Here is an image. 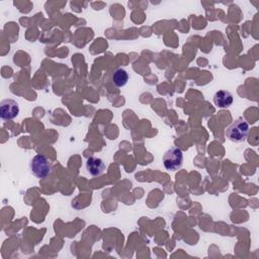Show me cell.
Wrapping results in <instances>:
<instances>
[{
	"instance_id": "cell-1",
	"label": "cell",
	"mask_w": 259,
	"mask_h": 259,
	"mask_svg": "<svg viewBox=\"0 0 259 259\" xmlns=\"http://www.w3.org/2000/svg\"><path fill=\"white\" fill-rule=\"evenodd\" d=\"M248 134H249V124L243 117L237 118L226 130V137L234 143L244 142Z\"/></svg>"
},
{
	"instance_id": "cell-7",
	"label": "cell",
	"mask_w": 259,
	"mask_h": 259,
	"mask_svg": "<svg viewBox=\"0 0 259 259\" xmlns=\"http://www.w3.org/2000/svg\"><path fill=\"white\" fill-rule=\"evenodd\" d=\"M111 81L116 87H123L128 81V74L124 69L118 68L112 73Z\"/></svg>"
},
{
	"instance_id": "cell-2",
	"label": "cell",
	"mask_w": 259,
	"mask_h": 259,
	"mask_svg": "<svg viewBox=\"0 0 259 259\" xmlns=\"http://www.w3.org/2000/svg\"><path fill=\"white\" fill-rule=\"evenodd\" d=\"M31 173L37 178H45L51 174L52 166L48 158L44 155H35L29 163Z\"/></svg>"
},
{
	"instance_id": "cell-3",
	"label": "cell",
	"mask_w": 259,
	"mask_h": 259,
	"mask_svg": "<svg viewBox=\"0 0 259 259\" xmlns=\"http://www.w3.org/2000/svg\"><path fill=\"white\" fill-rule=\"evenodd\" d=\"M163 164L167 170L176 171L183 164V153L177 147H172L167 150L163 156Z\"/></svg>"
},
{
	"instance_id": "cell-4",
	"label": "cell",
	"mask_w": 259,
	"mask_h": 259,
	"mask_svg": "<svg viewBox=\"0 0 259 259\" xmlns=\"http://www.w3.org/2000/svg\"><path fill=\"white\" fill-rule=\"evenodd\" d=\"M19 113L18 103L13 99H3L0 102V116L4 120H10Z\"/></svg>"
},
{
	"instance_id": "cell-6",
	"label": "cell",
	"mask_w": 259,
	"mask_h": 259,
	"mask_svg": "<svg viewBox=\"0 0 259 259\" xmlns=\"http://www.w3.org/2000/svg\"><path fill=\"white\" fill-rule=\"evenodd\" d=\"M234 101L233 94L228 90H219L213 95V102L220 108H227L232 105Z\"/></svg>"
},
{
	"instance_id": "cell-5",
	"label": "cell",
	"mask_w": 259,
	"mask_h": 259,
	"mask_svg": "<svg viewBox=\"0 0 259 259\" xmlns=\"http://www.w3.org/2000/svg\"><path fill=\"white\" fill-rule=\"evenodd\" d=\"M105 169H106V165L100 158L89 157L86 161V170L90 175L94 177L102 175Z\"/></svg>"
}]
</instances>
